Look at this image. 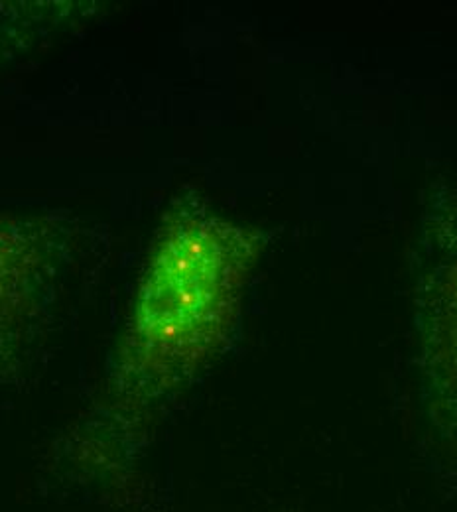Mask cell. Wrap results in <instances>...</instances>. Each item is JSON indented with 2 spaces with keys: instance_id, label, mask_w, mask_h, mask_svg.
Returning a JSON list of instances; mask_svg holds the SVG:
<instances>
[{
  "instance_id": "6da1fadb",
  "label": "cell",
  "mask_w": 457,
  "mask_h": 512,
  "mask_svg": "<svg viewBox=\"0 0 457 512\" xmlns=\"http://www.w3.org/2000/svg\"><path fill=\"white\" fill-rule=\"evenodd\" d=\"M255 258L249 233L213 217H186L162 239L140 284L125 341V369L172 384L229 337Z\"/></svg>"
},
{
  "instance_id": "7a4b0ae2",
  "label": "cell",
  "mask_w": 457,
  "mask_h": 512,
  "mask_svg": "<svg viewBox=\"0 0 457 512\" xmlns=\"http://www.w3.org/2000/svg\"><path fill=\"white\" fill-rule=\"evenodd\" d=\"M24 260L10 233L0 229V318L12 310L20 292Z\"/></svg>"
},
{
  "instance_id": "3957f363",
  "label": "cell",
  "mask_w": 457,
  "mask_h": 512,
  "mask_svg": "<svg viewBox=\"0 0 457 512\" xmlns=\"http://www.w3.org/2000/svg\"><path fill=\"white\" fill-rule=\"evenodd\" d=\"M440 351L444 359L457 357V270L448 286V304L444 314V333H442Z\"/></svg>"
}]
</instances>
